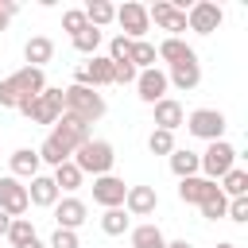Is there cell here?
Here are the masks:
<instances>
[{"instance_id":"obj_1","label":"cell","mask_w":248,"mask_h":248,"mask_svg":"<svg viewBox=\"0 0 248 248\" xmlns=\"http://www.w3.org/2000/svg\"><path fill=\"white\" fill-rule=\"evenodd\" d=\"M105 108H108L105 97L97 89H89V85H66L62 89V112L81 120V124H97L105 116Z\"/></svg>"},{"instance_id":"obj_2","label":"cell","mask_w":248,"mask_h":248,"mask_svg":"<svg viewBox=\"0 0 248 248\" xmlns=\"http://www.w3.org/2000/svg\"><path fill=\"white\" fill-rule=\"evenodd\" d=\"M74 167L81 170V174H93V178H101V174H112V163H116V151H112V143L108 140H85L74 155Z\"/></svg>"},{"instance_id":"obj_3","label":"cell","mask_w":248,"mask_h":248,"mask_svg":"<svg viewBox=\"0 0 248 248\" xmlns=\"http://www.w3.org/2000/svg\"><path fill=\"white\" fill-rule=\"evenodd\" d=\"M16 112H23L31 124H54V120L62 116V89L46 85L39 97H31V101H19V105H16Z\"/></svg>"},{"instance_id":"obj_4","label":"cell","mask_w":248,"mask_h":248,"mask_svg":"<svg viewBox=\"0 0 248 248\" xmlns=\"http://www.w3.org/2000/svg\"><path fill=\"white\" fill-rule=\"evenodd\" d=\"M236 167V147L232 143H225V140H213L202 155H198V174L202 178H209V182H217L221 174H229Z\"/></svg>"},{"instance_id":"obj_5","label":"cell","mask_w":248,"mask_h":248,"mask_svg":"<svg viewBox=\"0 0 248 248\" xmlns=\"http://www.w3.org/2000/svg\"><path fill=\"white\" fill-rule=\"evenodd\" d=\"M46 140H54V143L62 147V155L70 159V155L89 140V124H81V120H74V116H66V112H62V116L54 120V128H50V136H46Z\"/></svg>"},{"instance_id":"obj_6","label":"cell","mask_w":248,"mask_h":248,"mask_svg":"<svg viewBox=\"0 0 248 248\" xmlns=\"http://www.w3.org/2000/svg\"><path fill=\"white\" fill-rule=\"evenodd\" d=\"M112 23H120V35L124 39H132V43H140L147 31H151V19H147V4H136V0H128V4H120L116 8V19Z\"/></svg>"},{"instance_id":"obj_7","label":"cell","mask_w":248,"mask_h":248,"mask_svg":"<svg viewBox=\"0 0 248 248\" xmlns=\"http://www.w3.org/2000/svg\"><path fill=\"white\" fill-rule=\"evenodd\" d=\"M186 132L198 136V140H205V143H213V140L225 136V112L221 108H194L186 116Z\"/></svg>"},{"instance_id":"obj_8","label":"cell","mask_w":248,"mask_h":248,"mask_svg":"<svg viewBox=\"0 0 248 248\" xmlns=\"http://www.w3.org/2000/svg\"><path fill=\"white\" fill-rule=\"evenodd\" d=\"M221 23H225V12H221V4H213V0H198V4L186 8V27L198 31V35H213Z\"/></svg>"},{"instance_id":"obj_9","label":"cell","mask_w":248,"mask_h":248,"mask_svg":"<svg viewBox=\"0 0 248 248\" xmlns=\"http://www.w3.org/2000/svg\"><path fill=\"white\" fill-rule=\"evenodd\" d=\"M124 194H128L124 178H116V174L93 178V202H97L101 209H124Z\"/></svg>"},{"instance_id":"obj_10","label":"cell","mask_w":248,"mask_h":248,"mask_svg":"<svg viewBox=\"0 0 248 248\" xmlns=\"http://www.w3.org/2000/svg\"><path fill=\"white\" fill-rule=\"evenodd\" d=\"M0 209H4L8 217H23V213L31 209V202H27V186H23L19 178H12V174L0 178Z\"/></svg>"},{"instance_id":"obj_11","label":"cell","mask_w":248,"mask_h":248,"mask_svg":"<svg viewBox=\"0 0 248 248\" xmlns=\"http://www.w3.org/2000/svg\"><path fill=\"white\" fill-rule=\"evenodd\" d=\"M12 89H16V97L19 101H31V97H39L43 89H46V74L43 70H35V66H19L12 78H4Z\"/></svg>"},{"instance_id":"obj_12","label":"cell","mask_w":248,"mask_h":248,"mask_svg":"<svg viewBox=\"0 0 248 248\" xmlns=\"http://www.w3.org/2000/svg\"><path fill=\"white\" fill-rule=\"evenodd\" d=\"M147 19H155L163 31H170V39H178V31H186V12H178L170 0H155L147 8Z\"/></svg>"},{"instance_id":"obj_13","label":"cell","mask_w":248,"mask_h":248,"mask_svg":"<svg viewBox=\"0 0 248 248\" xmlns=\"http://www.w3.org/2000/svg\"><path fill=\"white\" fill-rule=\"evenodd\" d=\"M136 89H140V101H143V105H155V101L167 97L170 85H167V74L151 66V70H140V74H136Z\"/></svg>"},{"instance_id":"obj_14","label":"cell","mask_w":248,"mask_h":248,"mask_svg":"<svg viewBox=\"0 0 248 248\" xmlns=\"http://www.w3.org/2000/svg\"><path fill=\"white\" fill-rule=\"evenodd\" d=\"M155 205H159L155 186H128V194H124V213L128 217H151Z\"/></svg>"},{"instance_id":"obj_15","label":"cell","mask_w":248,"mask_h":248,"mask_svg":"<svg viewBox=\"0 0 248 248\" xmlns=\"http://www.w3.org/2000/svg\"><path fill=\"white\" fill-rule=\"evenodd\" d=\"M89 209H85V202L81 198H58L54 202V221H58V229H70V232H78L89 217H85Z\"/></svg>"},{"instance_id":"obj_16","label":"cell","mask_w":248,"mask_h":248,"mask_svg":"<svg viewBox=\"0 0 248 248\" xmlns=\"http://www.w3.org/2000/svg\"><path fill=\"white\" fill-rule=\"evenodd\" d=\"M213 194H217V182H209V178H202V174L178 178V198H182L186 205H202V202H209Z\"/></svg>"},{"instance_id":"obj_17","label":"cell","mask_w":248,"mask_h":248,"mask_svg":"<svg viewBox=\"0 0 248 248\" xmlns=\"http://www.w3.org/2000/svg\"><path fill=\"white\" fill-rule=\"evenodd\" d=\"M151 108H155V128H163V132H174V128L186 124V108H182L174 97H163V101H155Z\"/></svg>"},{"instance_id":"obj_18","label":"cell","mask_w":248,"mask_h":248,"mask_svg":"<svg viewBox=\"0 0 248 248\" xmlns=\"http://www.w3.org/2000/svg\"><path fill=\"white\" fill-rule=\"evenodd\" d=\"M62 194H58V186H54V178L50 174H35L31 178V186H27V202L31 205H43V209H54V202H58Z\"/></svg>"},{"instance_id":"obj_19","label":"cell","mask_w":248,"mask_h":248,"mask_svg":"<svg viewBox=\"0 0 248 248\" xmlns=\"http://www.w3.org/2000/svg\"><path fill=\"white\" fill-rule=\"evenodd\" d=\"M155 58H163L167 66H178V62H198V54H194V46H186L182 39H163L159 46H155Z\"/></svg>"},{"instance_id":"obj_20","label":"cell","mask_w":248,"mask_h":248,"mask_svg":"<svg viewBox=\"0 0 248 248\" xmlns=\"http://www.w3.org/2000/svg\"><path fill=\"white\" fill-rule=\"evenodd\" d=\"M167 85H174V89H182V93L198 89V85H202V66H198V62H178V66H170Z\"/></svg>"},{"instance_id":"obj_21","label":"cell","mask_w":248,"mask_h":248,"mask_svg":"<svg viewBox=\"0 0 248 248\" xmlns=\"http://www.w3.org/2000/svg\"><path fill=\"white\" fill-rule=\"evenodd\" d=\"M23 58H27V66L43 70V66L54 58V39H46V35H31L27 46H23Z\"/></svg>"},{"instance_id":"obj_22","label":"cell","mask_w":248,"mask_h":248,"mask_svg":"<svg viewBox=\"0 0 248 248\" xmlns=\"http://www.w3.org/2000/svg\"><path fill=\"white\" fill-rule=\"evenodd\" d=\"M8 167H12V178H35L39 174V151H31V147H19V151H12V159H8Z\"/></svg>"},{"instance_id":"obj_23","label":"cell","mask_w":248,"mask_h":248,"mask_svg":"<svg viewBox=\"0 0 248 248\" xmlns=\"http://www.w3.org/2000/svg\"><path fill=\"white\" fill-rule=\"evenodd\" d=\"M85 66V78H89V89H101V85H116L112 81V62L105 58V54H93L89 62H81Z\"/></svg>"},{"instance_id":"obj_24","label":"cell","mask_w":248,"mask_h":248,"mask_svg":"<svg viewBox=\"0 0 248 248\" xmlns=\"http://www.w3.org/2000/svg\"><path fill=\"white\" fill-rule=\"evenodd\" d=\"M81 12H85V23H89V27H97V31H101V27H108V23L116 19V4H108V0H89Z\"/></svg>"},{"instance_id":"obj_25","label":"cell","mask_w":248,"mask_h":248,"mask_svg":"<svg viewBox=\"0 0 248 248\" xmlns=\"http://www.w3.org/2000/svg\"><path fill=\"white\" fill-rule=\"evenodd\" d=\"M50 178H54V186H58V194H62V190H66V194H74V190H78V186L85 182V174H81V170L74 167V159H66V163H58Z\"/></svg>"},{"instance_id":"obj_26","label":"cell","mask_w":248,"mask_h":248,"mask_svg":"<svg viewBox=\"0 0 248 248\" xmlns=\"http://www.w3.org/2000/svg\"><path fill=\"white\" fill-rule=\"evenodd\" d=\"M225 198H248V170L244 167H232L229 174H221V186H217Z\"/></svg>"},{"instance_id":"obj_27","label":"cell","mask_w":248,"mask_h":248,"mask_svg":"<svg viewBox=\"0 0 248 248\" xmlns=\"http://www.w3.org/2000/svg\"><path fill=\"white\" fill-rule=\"evenodd\" d=\"M132 248H167V236H163V229L159 225H136L132 229Z\"/></svg>"},{"instance_id":"obj_28","label":"cell","mask_w":248,"mask_h":248,"mask_svg":"<svg viewBox=\"0 0 248 248\" xmlns=\"http://www.w3.org/2000/svg\"><path fill=\"white\" fill-rule=\"evenodd\" d=\"M167 159H170V170H174L178 178H190V174H198V151H190V147H174Z\"/></svg>"},{"instance_id":"obj_29","label":"cell","mask_w":248,"mask_h":248,"mask_svg":"<svg viewBox=\"0 0 248 248\" xmlns=\"http://www.w3.org/2000/svg\"><path fill=\"white\" fill-rule=\"evenodd\" d=\"M128 225H132V217H128L124 209H105V213H101V232H105V236H124Z\"/></svg>"},{"instance_id":"obj_30","label":"cell","mask_w":248,"mask_h":248,"mask_svg":"<svg viewBox=\"0 0 248 248\" xmlns=\"http://www.w3.org/2000/svg\"><path fill=\"white\" fill-rule=\"evenodd\" d=\"M8 244L12 248H23L27 240H35V225H31V217H12V225H8Z\"/></svg>"},{"instance_id":"obj_31","label":"cell","mask_w":248,"mask_h":248,"mask_svg":"<svg viewBox=\"0 0 248 248\" xmlns=\"http://www.w3.org/2000/svg\"><path fill=\"white\" fill-rule=\"evenodd\" d=\"M101 39H105V35H101L97 27H85V31H78V35H70V43H74V50H78V54H85V58H93V54H97V46H101Z\"/></svg>"},{"instance_id":"obj_32","label":"cell","mask_w":248,"mask_h":248,"mask_svg":"<svg viewBox=\"0 0 248 248\" xmlns=\"http://www.w3.org/2000/svg\"><path fill=\"white\" fill-rule=\"evenodd\" d=\"M132 66L136 70H151L155 66V43H147V39L132 43Z\"/></svg>"},{"instance_id":"obj_33","label":"cell","mask_w":248,"mask_h":248,"mask_svg":"<svg viewBox=\"0 0 248 248\" xmlns=\"http://www.w3.org/2000/svg\"><path fill=\"white\" fill-rule=\"evenodd\" d=\"M108 62H132V39H124V35H112L108 39V54H105Z\"/></svg>"},{"instance_id":"obj_34","label":"cell","mask_w":248,"mask_h":248,"mask_svg":"<svg viewBox=\"0 0 248 248\" xmlns=\"http://www.w3.org/2000/svg\"><path fill=\"white\" fill-rule=\"evenodd\" d=\"M147 151H151V155H170V151H174V132L155 128V132L147 136Z\"/></svg>"},{"instance_id":"obj_35","label":"cell","mask_w":248,"mask_h":248,"mask_svg":"<svg viewBox=\"0 0 248 248\" xmlns=\"http://www.w3.org/2000/svg\"><path fill=\"white\" fill-rule=\"evenodd\" d=\"M198 209H202V217H205V221H217V217H225V209H229V198L217 190V194H213L209 202H202Z\"/></svg>"},{"instance_id":"obj_36","label":"cell","mask_w":248,"mask_h":248,"mask_svg":"<svg viewBox=\"0 0 248 248\" xmlns=\"http://www.w3.org/2000/svg\"><path fill=\"white\" fill-rule=\"evenodd\" d=\"M62 27H66L70 35L85 31V27H89V23H85V12H81V8H66V12H62Z\"/></svg>"},{"instance_id":"obj_37","label":"cell","mask_w":248,"mask_h":248,"mask_svg":"<svg viewBox=\"0 0 248 248\" xmlns=\"http://www.w3.org/2000/svg\"><path fill=\"white\" fill-rule=\"evenodd\" d=\"M39 163L58 167V163H66V155H62V147H58L54 140H43V143H39Z\"/></svg>"},{"instance_id":"obj_38","label":"cell","mask_w":248,"mask_h":248,"mask_svg":"<svg viewBox=\"0 0 248 248\" xmlns=\"http://www.w3.org/2000/svg\"><path fill=\"white\" fill-rule=\"evenodd\" d=\"M225 217H229V221H236V225H244V221H248V198H229Z\"/></svg>"},{"instance_id":"obj_39","label":"cell","mask_w":248,"mask_h":248,"mask_svg":"<svg viewBox=\"0 0 248 248\" xmlns=\"http://www.w3.org/2000/svg\"><path fill=\"white\" fill-rule=\"evenodd\" d=\"M46 248H81V240H78V232H70V229H54V236H50Z\"/></svg>"},{"instance_id":"obj_40","label":"cell","mask_w":248,"mask_h":248,"mask_svg":"<svg viewBox=\"0 0 248 248\" xmlns=\"http://www.w3.org/2000/svg\"><path fill=\"white\" fill-rule=\"evenodd\" d=\"M8 225H12V217H8V213H4V209H0V236H4V232H8Z\"/></svg>"},{"instance_id":"obj_41","label":"cell","mask_w":248,"mask_h":248,"mask_svg":"<svg viewBox=\"0 0 248 248\" xmlns=\"http://www.w3.org/2000/svg\"><path fill=\"white\" fill-rule=\"evenodd\" d=\"M167 248H190V240H170Z\"/></svg>"},{"instance_id":"obj_42","label":"cell","mask_w":248,"mask_h":248,"mask_svg":"<svg viewBox=\"0 0 248 248\" xmlns=\"http://www.w3.org/2000/svg\"><path fill=\"white\" fill-rule=\"evenodd\" d=\"M23 248H46V244H43V240H39V236H35V240H27V244H23Z\"/></svg>"},{"instance_id":"obj_43","label":"cell","mask_w":248,"mask_h":248,"mask_svg":"<svg viewBox=\"0 0 248 248\" xmlns=\"http://www.w3.org/2000/svg\"><path fill=\"white\" fill-rule=\"evenodd\" d=\"M217 248H236V244H229V240H221V244H217Z\"/></svg>"}]
</instances>
